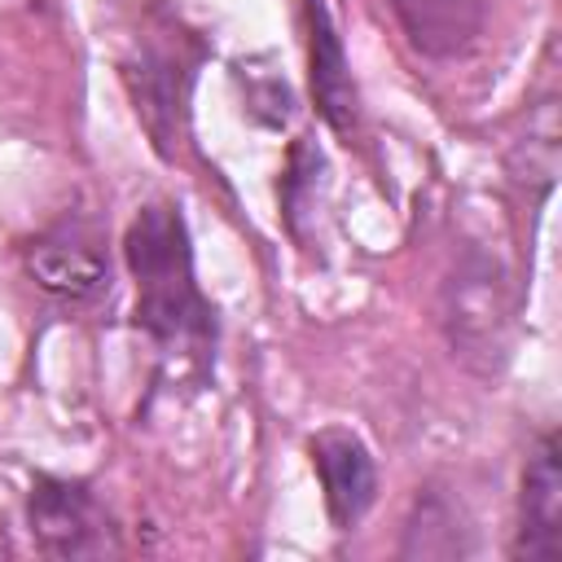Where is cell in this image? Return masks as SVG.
Listing matches in <instances>:
<instances>
[{"instance_id": "8", "label": "cell", "mask_w": 562, "mask_h": 562, "mask_svg": "<svg viewBox=\"0 0 562 562\" xmlns=\"http://www.w3.org/2000/svg\"><path fill=\"white\" fill-rule=\"evenodd\" d=\"M307 61H312V97L321 119L338 136H356L360 127V92L342 53V40L334 31V18L325 0H307Z\"/></svg>"}, {"instance_id": "12", "label": "cell", "mask_w": 562, "mask_h": 562, "mask_svg": "<svg viewBox=\"0 0 562 562\" xmlns=\"http://www.w3.org/2000/svg\"><path fill=\"white\" fill-rule=\"evenodd\" d=\"M321 171H325V158H321L307 140H299V145L290 149V167H285V176H281V211H285V224H290L294 237H299V228H303V215H316Z\"/></svg>"}, {"instance_id": "6", "label": "cell", "mask_w": 562, "mask_h": 562, "mask_svg": "<svg viewBox=\"0 0 562 562\" xmlns=\"http://www.w3.org/2000/svg\"><path fill=\"white\" fill-rule=\"evenodd\" d=\"M307 452H312V470L321 479V496L334 531H356L378 496V465L369 443L356 430L325 426L307 439Z\"/></svg>"}, {"instance_id": "11", "label": "cell", "mask_w": 562, "mask_h": 562, "mask_svg": "<svg viewBox=\"0 0 562 562\" xmlns=\"http://www.w3.org/2000/svg\"><path fill=\"white\" fill-rule=\"evenodd\" d=\"M509 171L514 180H536L540 193L558 176V110L553 101H540L536 114L527 119V136L509 149Z\"/></svg>"}, {"instance_id": "9", "label": "cell", "mask_w": 562, "mask_h": 562, "mask_svg": "<svg viewBox=\"0 0 562 562\" xmlns=\"http://www.w3.org/2000/svg\"><path fill=\"white\" fill-rule=\"evenodd\" d=\"M391 13L417 53L448 61L483 35L492 0H391Z\"/></svg>"}, {"instance_id": "7", "label": "cell", "mask_w": 562, "mask_h": 562, "mask_svg": "<svg viewBox=\"0 0 562 562\" xmlns=\"http://www.w3.org/2000/svg\"><path fill=\"white\" fill-rule=\"evenodd\" d=\"M514 558L527 562H558L562 558V448L558 435L544 430L522 465L518 492V536Z\"/></svg>"}, {"instance_id": "10", "label": "cell", "mask_w": 562, "mask_h": 562, "mask_svg": "<svg viewBox=\"0 0 562 562\" xmlns=\"http://www.w3.org/2000/svg\"><path fill=\"white\" fill-rule=\"evenodd\" d=\"M465 553V540H461V522H457V505L426 487L413 505V518L404 527V540H400V558H461Z\"/></svg>"}, {"instance_id": "1", "label": "cell", "mask_w": 562, "mask_h": 562, "mask_svg": "<svg viewBox=\"0 0 562 562\" xmlns=\"http://www.w3.org/2000/svg\"><path fill=\"white\" fill-rule=\"evenodd\" d=\"M123 255L136 281V329L154 342L162 360L206 364L215 356V307L198 285L180 206H140L136 220L127 224Z\"/></svg>"}, {"instance_id": "13", "label": "cell", "mask_w": 562, "mask_h": 562, "mask_svg": "<svg viewBox=\"0 0 562 562\" xmlns=\"http://www.w3.org/2000/svg\"><path fill=\"white\" fill-rule=\"evenodd\" d=\"M246 105L259 123L268 127H281L294 110V97H290V83L281 75H250V92H246Z\"/></svg>"}, {"instance_id": "5", "label": "cell", "mask_w": 562, "mask_h": 562, "mask_svg": "<svg viewBox=\"0 0 562 562\" xmlns=\"http://www.w3.org/2000/svg\"><path fill=\"white\" fill-rule=\"evenodd\" d=\"M26 272L35 285L70 307H88L110 294V259L101 233L83 220H61L26 246Z\"/></svg>"}, {"instance_id": "4", "label": "cell", "mask_w": 562, "mask_h": 562, "mask_svg": "<svg viewBox=\"0 0 562 562\" xmlns=\"http://www.w3.org/2000/svg\"><path fill=\"white\" fill-rule=\"evenodd\" d=\"M26 522L48 558H105L119 553V531L97 492L79 479H35L26 496Z\"/></svg>"}, {"instance_id": "2", "label": "cell", "mask_w": 562, "mask_h": 562, "mask_svg": "<svg viewBox=\"0 0 562 562\" xmlns=\"http://www.w3.org/2000/svg\"><path fill=\"white\" fill-rule=\"evenodd\" d=\"M439 325L452 356L479 378H496L509 356L514 290L496 255L465 246L439 285Z\"/></svg>"}, {"instance_id": "3", "label": "cell", "mask_w": 562, "mask_h": 562, "mask_svg": "<svg viewBox=\"0 0 562 562\" xmlns=\"http://www.w3.org/2000/svg\"><path fill=\"white\" fill-rule=\"evenodd\" d=\"M198 44L189 35H145L140 44H132V53H123L119 75L127 83L132 110L140 119V127L149 132L154 149L162 158L176 154L184 123H189V92H193V75H198Z\"/></svg>"}]
</instances>
